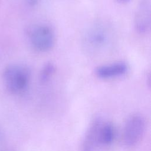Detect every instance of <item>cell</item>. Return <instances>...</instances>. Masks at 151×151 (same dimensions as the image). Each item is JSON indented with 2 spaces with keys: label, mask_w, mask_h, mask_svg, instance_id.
Returning <instances> with one entry per match:
<instances>
[{
  "label": "cell",
  "mask_w": 151,
  "mask_h": 151,
  "mask_svg": "<svg viewBox=\"0 0 151 151\" xmlns=\"http://www.w3.org/2000/svg\"><path fill=\"white\" fill-rule=\"evenodd\" d=\"M29 79V70L22 65L9 64L2 72V80L6 88L14 94L24 92L28 88Z\"/></svg>",
  "instance_id": "obj_2"
},
{
  "label": "cell",
  "mask_w": 151,
  "mask_h": 151,
  "mask_svg": "<svg viewBox=\"0 0 151 151\" xmlns=\"http://www.w3.org/2000/svg\"><path fill=\"white\" fill-rule=\"evenodd\" d=\"M28 2L31 5H34L37 4V0H28Z\"/></svg>",
  "instance_id": "obj_10"
},
{
  "label": "cell",
  "mask_w": 151,
  "mask_h": 151,
  "mask_svg": "<svg viewBox=\"0 0 151 151\" xmlns=\"http://www.w3.org/2000/svg\"><path fill=\"white\" fill-rule=\"evenodd\" d=\"M116 136V129L111 123H103L99 130V145L108 146L111 145Z\"/></svg>",
  "instance_id": "obj_8"
},
{
  "label": "cell",
  "mask_w": 151,
  "mask_h": 151,
  "mask_svg": "<svg viewBox=\"0 0 151 151\" xmlns=\"http://www.w3.org/2000/svg\"><path fill=\"white\" fill-rule=\"evenodd\" d=\"M27 35L32 46L39 51H48L54 45L55 35L49 26L45 25L31 26L27 31Z\"/></svg>",
  "instance_id": "obj_3"
},
{
  "label": "cell",
  "mask_w": 151,
  "mask_h": 151,
  "mask_svg": "<svg viewBox=\"0 0 151 151\" xmlns=\"http://www.w3.org/2000/svg\"><path fill=\"white\" fill-rule=\"evenodd\" d=\"M55 71V68L51 63L47 64L42 68L40 78L42 82H46L51 77Z\"/></svg>",
  "instance_id": "obj_9"
},
{
  "label": "cell",
  "mask_w": 151,
  "mask_h": 151,
  "mask_svg": "<svg viewBox=\"0 0 151 151\" xmlns=\"http://www.w3.org/2000/svg\"><path fill=\"white\" fill-rule=\"evenodd\" d=\"M146 129L145 117L139 114L130 116L125 123L123 140L127 147H133L137 145L141 140Z\"/></svg>",
  "instance_id": "obj_4"
},
{
  "label": "cell",
  "mask_w": 151,
  "mask_h": 151,
  "mask_svg": "<svg viewBox=\"0 0 151 151\" xmlns=\"http://www.w3.org/2000/svg\"><path fill=\"white\" fill-rule=\"evenodd\" d=\"M118 1L120 2H123V3H127L130 2L131 0H117Z\"/></svg>",
  "instance_id": "obj_11"
},
{
  "label": "cell",
  "mask_w": 151,
  "mask_h": 151,
  "mask_svg": "<svg viewBox=\"0 0 151 151\" xmlns=\"http://www.w3.org/2000/svg\"><path fill=\"white\" fill-rule=\"evenodd\" d=\"M99 117H96L91 122L84 137L81 151H94L99 143V130L102 124Z\"/></svg>",
  "instance_id": "obj_6"
},
{
  "label": "cell",
  "mask_w": 151,
  "mask_h": 151,
  "mask_svg": "<svg viewBox=\"0 0 151 151\" xmlns=\"http://www.w3.org/2000/svg\"><path fill=\"white\" fill-rule=\"evenodd\" d=\"M151 0H140L134 17V27L141 34L147 32L150 26Z\"/></svg>",
  "instance_id": "obj_5"
},
{
  "label": "cell",
  "mask_w": 151,
  "mask_h": 151,
  "mask_svg": "<svg viewBox=\"0 0 151 151\" xmlns=\"http://www.w3.org/2000/svg\"><path fill=\"white\" fill-rule=\"evenodd\" d=\"M114 40L113 29L106 22H98L91 25L83 36V45L91 55H99L108 52Z\"/></svg>",
  "instance_id": "obj_1"
},
{
  "label": "cell",
  "mask_w": 151,
  "mask_h": 151,
  "mask_svg": "<svg viewBox=\"0 0 151 151\" xmlns=\"http://www.w3.org/2000/svg\"><path fill=\"white\" fill-rule=\"evenodd\" d=\"M127 70L128 67L125 63L117 62L98 67L96 70V74L99 78L108 79L121 76L126 74Z\"/></svg>",
  "instance_id": "obj_7"
}]
</instances>
